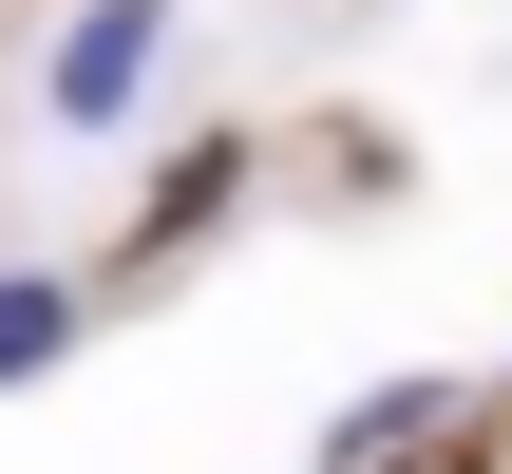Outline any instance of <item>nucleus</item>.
<instances>
[{"instance_id": "f03ea898", "label": "nucleus", "mask_w": 512, "mask_h": 474, "mask_svg": "<svg viewBox=\"0 0 512 474\" xmlns=\"http://www.w3.org/2000/svg\"><path fill=\"white\" fill-rule=\"evenodd\" d=\"M76 342H95V285H76V266H0V399L57 380Z\"/></svg>"}, {"instance_id": "f257e3e1", "label": "nucleus", "mask_w": 512, "mask_h": 474, "mask_svg": "<svg viewBox=\"0 0 512 474\" xmlns=\"http://www.w3.org/2000/svg\"><path fill=\"white\" fill-rule=\"evenodd\" d=\"M171 38H190V0H57V38H38V133H57V152H114V133L171 95Z\"/></svg>"}, {"instance_id": "7ed1b4c3", "label": "nucleus", "mask_w": 512, "mask_h": 474, "mask_svg": "<svg viewBox=\"0 0 512 474\" xmlns=\"http://www.w3.org/2000/svg\"><path fill=\"white\" fill-rule=\"evenodd\" d=\"M418 437H456V380H380V399H342V418H323V474H380V456H418Z\"/></svg>"}]
</instances>
